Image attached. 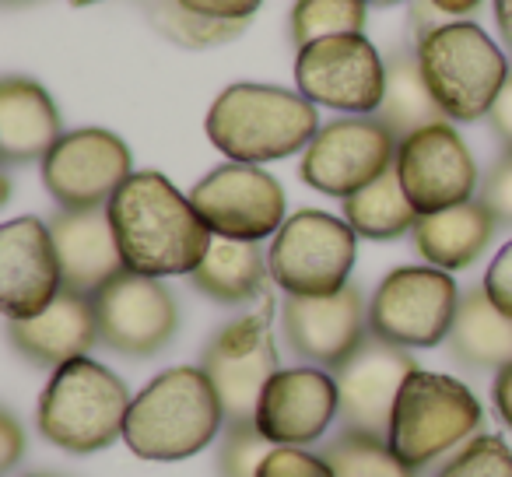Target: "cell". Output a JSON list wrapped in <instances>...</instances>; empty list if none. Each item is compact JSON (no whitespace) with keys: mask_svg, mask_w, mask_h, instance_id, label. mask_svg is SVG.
Returning <instances> with one entry per match:
<instances>
[{"mask_svg":"<svg viewBox=\"0 0 512 477\" xmlns=\"http://www.w3.org/2000/svg\"><path fill=\"white\" fill-rule=\"evenodd\" d=\"M123 267L144 278H190L211 250L214 232L169 176L134 172L106 204Z\"/></svg>","mask_w":512,"mask_h":477,"instance_id":"6da1fadb","label":"cell"},{"mask_svg":"<svg viewBox=\"0 0 512 477\" xmlns=\"http://www.w3.org/2000/svg\"><path fill=\"white\" fill-rule=\"evenodd\" d=\"M204 130L228 162L264 165L306 151L320 134V113L302 92L239 81L211 102Z\"/></svg>","mask_w":512,"mask_h":477,"instance_id":"7a4b0ae2","label":"cell"},{"mask_svg":"<svg viewBox=\"0 0 512 477\" xmlns=\"http://www.w3.org/2000/svg\"><path fill=\"white\" fill-rule=\"evenodd\" d=\"M225 411L200 365H176L134 397L123 442L141 460H190L218 439Z\"/></svg>","mask_w":512,"mask_h":477,"instance_id":"3957f363","label":"cell"},{"mask_svg":"<svg viewBox=\"0 0 512 477\" xmlns=\"http://www.w3.org/2000/svg\"><path fill=\"white\" fill-rule=\"evenodd\" d=\"M127 383L95 358L81 355L50 372L36 407V425L46 442L64 453H99L123 439L130 414Z\"/></svg>","mask_w":512,"mask_h":477,"instance_id":"277c9868","label":"cell"},{"mask_svg":"<svg viewBox=\"0 0 512 477\" xmlns=\"http://www.w3.org/2000/svg\"><path fill=\"white\" fill-rule=\"evenodd\" d=\"M481 425L484 407L467 383L414 369L393 407L386 442L411 470H425L481 435Z\"/></svg>","mask_w":512,"mask_h":477,"instance_id":"5b68a950","label":"cell"},{"mask_svg":"<svg viewBox=\"0 0 512 477\" xmlns=\"http://www.w3.org/2000/svg\"><path fill=\"white\" fill-rule=\"evenodd\" d=\"M414 53L439 109L456 123L488 116L512 71L495 39L474 22H442L414 43Z\"/></svg>","mask_w":512,"mask_h":477,"instance_id":"8992f818","label":"cell"},{"mask_svg":"<svg viewBox=\"0 0 512 477\" xmlns=\"http://www.w3.org/2000/svg\"><path fill=\"white\" fill-rule=\"evenodd\" d=\"M200 369L207 372L218 393L225 425H253L267 383L281 372L271 295H264L253 313H242L239 320L225 323L207 341Z\"/></svg>","mask_w":512,"mask_h":477,"instance_id":"52a82bcc","label":"cell"},{"mask_svg":"<svg viewBox=\"0 0 512 477\" xmlns=\"http://www.w3.org/2000/svg\"><path fill=\"white\" fill-rule=\"evenodd\" d=\"M358 232L330 211H299L278 228L267 250L271 281L285 295H334L348 285Z\"/></svg>","mask_w":512,"mask_h":477,"instance_id":"ba28073f","label":"cell"},{"mask_svg":"<svg viewBox=\"0 0 512 477\" xmlns=\"http://www.w3.org/2000/svg\"><path fill=\"white\" fill-rule=\"evenodd\" d=\"M460 309L453 274L439 267H397L369 299V330L397 348H435L449 337Z\"/></svg>","mask_w":512,"mask_h":477,"instance_id":"9c48e42d","label":"cell"},{"mask_svg":"<svg viewBox=\"0 0 512 477\" xmlns=\"http://www.w3.org/2000/svg\"><path fill=\"white\" fill-rule=\"evenodd\" d=\"M295 85L313 106L348 116H376L386 92V60L365 32L316 39L295 57Z\"/></svg>","mask_w":512,"mask_h":477,"instance_id":"30bf717a","label":"cell"},{"mask_svg":"<svg viewBox=\"0 0 512 477\" xmlns=\"http://www.w3.org/2000/svg\"><path fill=\"white\" fill-rule=\"evenodd\" d=\"M400 141L379 116H341L302 151L299 176L327 197L348 200L397 162Z\"/></svg>","mask_w":512,"mask_h":477,"instance_id":"8fae6325","label":"cell"},{"mask_svg":"<svg viewBox=\"0 0 512 477\" xmlns=\"http://www.w3.org/2000/svg\"><path fill=\"white\" fill-rule=\"evenodd\" d=\"M190 200L214 235L264 243L288 221L285 186L249 162H225L190 190Z\"/></svg>","mask_w":512,"mask_h":477,"instance_id":"7c38bea8","label":"cell"},{"mask_svg":"<svg viewBox=\"0 0 512 477\" xmlns=\"http://www.w3.org/2000/svg\"><path fill=\"white\" fill-rule=\"evenodd\" d=\"M130 176H134L130 148L120 134L102 127L71 130L43 158V183L60 211L106 207Z\"/></svg>","mask_w":512,"mask_h":477,"instance_id":"4fadbf2b","label":"cell"},{"mask_svg":"<svg viewBox=\"0 0 512 477\" xmlns=\"http://www.w3.org/2000/svg\"><path fill=\"white\" fill-rule=\"evenodd\" d=\"M99 341L127 358H148L176 337L179 306L162 278L123 271L95 295Z\"/></svg>","mask_w":512,"mask_h":477,"instance_id":"5bb4252c","label":"cell"},{"mask_svg":"<svg viewBox=\"0 0 512 477\" xmlns=\"http://www.w3.org/2000/svg\"><path fill=\"white\" fill-rule=\"evenodd\" d=\"M393 165L418 214L463 204V200H474L477 193V162L449 120L404 137Z\"/></svg>","mask_w":512,"mask_h":477,"instance_id":"9a60e30c","label":"cell"},{"mask_svg":"<svg viewBox=\"0 0 512 477\" xmlns=\"http://www.w3.org/2000/svg\"><path fill=\"white\" fill-rule=\"evenodd\" d=\"M281 327L288 348L320 369H341L372 334L369 306L355 285H344L334 295H288Z\"/></svg>","mask_w":512,"mask_h":477,"instance_id":"2e32d148","label":"cell"},{"mask_svg":"<svg viewBox=\"0 0 512 477\" xmlns=\"http://www.w3.org/2000/svg\"><path fill=\"white\" fill-rule=\"evenodd\" d=\"M64 292L50 221L22 214L0 225V309L8 320L39 316Z\"/></svg>","mask_w":512,"mask_h":477,"instance_id":"e0dca14e","label":"cell"},{"mask_svg":"<svg viewBox=\"0 0 512 477\" xmlns=\"http://www.w3.org/2000/svg\"><path fill=\"white\" fill-rule=\"evenodd\" d=\"M414 369H418V362L407 348H397L376 334L365 337L362 348L341 369H334L337 397H341V425L386 439L393 407H397L400 390Z\"/></svg>","mask_w":512,"mask_h":477,"instance_id":"ac0fdd59","label":"cell"},{"mask_svg":"<svg viewBox=\"0 0 512 477\" xmlns=\"http://www.w3.org/2000/svg\"><path fill=\"white\" fill-rule=\"evenodd\" d=\"M337 414H341L337 379L320 365H295L281 369L267 383L253 425L274 446H309L327 435Z\"/></svg>","mask_w":512,"mask_h":477,"instance_id":"d6986e66","label":"cell"},{"mask_svg":"<svg viewBox=\"0 0 512 477\" xmlns=\"http://www.w3.org/2000/svg\"><path fill=\"white\" fill-rule=\"evenodd\" d=\"M50 232L60 257V271H64V288H71V292L95 299L109 281L127 271L106 207L60 211L50 221Z\"/></svg>","mask_w":512,"mask_h":477,"instance_id":"ffe728a7","label":"cell"},{"mask_svg":"<svg viewBox=\"0 0 512 477\" xmlns=\"http://www.w3.org/2000/svg\"><path fill=\"white\" fill-rule=\"evenodd\" d=\"M8 337L32 365L60 369V365L88 355L99 341L95 299L64 288L39 316L8 320Z\"/></svg>","mask_w":512,"mask_h":477,"instance_id":"44dd1931","label":"cell"},{"mask_svg":"<svg viewBox=\"0 0 512 477\" xmlns=\"http://www.w3.org/2000/svg\"><path fill=\"white\" fill-rule=\"evenodd\" d=\"M60 137H64L60 109L39 81H0V158L4 162H43Z\"/></svg>","mask_w":512,"mask_h":477,"instance_id":"7402d4cb","label":"cell"},{"mask_svg":"<svg viewBox=\"0 0 512 477\" xmlns=\"http://www.w3.org/2000/svg\"><path fill=\"white\" fill-rule=\"evenodd\" d=\"M495 214L484 207L481 197L463 200V204L442 207V211L421 214L414 225V250L439 271H463L470 267L495 235Z\"/></svg>","mask_w":512,"mask_h":477,"instance_id":"603a6c76","label":"cell"},{"mask_svg":"<svg viewBox=\"0 0 512 477\" xmlns=\"http://www.w3.org/2000/svg\"><path fill=\"white\" fill-rule=\"evenodd\" d=\"M449 351L467 369H509L512 365V313L491 302L484 288L460 295L453 330L446 337Z\"/></svg>","mask_w":512,"mask_h":477,"instance_id":"cb8c5ba5","label":"cell"},{"mask_svg":"<svg viewBox=\"0 0 512 477\" xmlns=\"http://www.w3.org/2000/svg\"><path fill=\"white\" fill-rule=\"evenodd\" d=\"M267 278H271V267H267V253H260V246L214 235L207 257L190 274V285L214 302L242 306V302L264 299Z\"/></svg>","mask_w":512,"mask_h":477,"instance_id":"d4e9b609","label":"cell"},{"mask_svg":"<svg viewBox=\"0 0 512 477\" xmlns=\"http://www.w3.org/2000/svg\"><path fill=\"white\" fill-rule=\"evenodd\" d=\"M376 116L393 130L397 141L418 134L421 127H432V123L446 120L432 88H428L425 74H421L418 53H393L386 60V92Z\"/></svg>","mask_w":512,"mask_h":477,"instance_id":"484cf974","label":"cell"},{"mask_svg":"<svg viewBox=\"0 0 512 477\" xmlns=\"http://www.w3.org/2000/svg\"><path fill=\"white\" fill-rule=\"evenodd\" d=\"M344 218L355 228L362 239H400V235L414 232L418 225V207L411 204V197L404 193V183L397 176V165L386 169L376 183H369L365 190L351 193L344 200Z\"/></svg>","mask_w":512,"mask_h":477,"instance_id":"4316f807","label":"cell"},{"mask_svg":"<svg viewBox=\"0 0 512 477\" xmlns=\"http://www.w3.org/2000/svg\"><path fill=\"white\" fill-rule=\"evenodd\" d=\"M144 15H148L151 29L169 43L183 46V50H214L246 32L249 22H225V18H211L190 11L179 0H141Z\"/></svg>","mask_w":512,"mask_h":477,"instance_id":"83f0119b","label":"cell"},{"mask_svg":"<svg viewBox=\"0 0 512 477\" xmlns=\"http://www.w3.org/2000/svg\"><path fill=\"white\" fill-rule=\"evenodd\" d=\"M323 460L330 463L334 477H414L390 442L369 432H355V428H341L334 439L323 446Z\"/></svg>","mask_w":512,"mask_h":477,"instance_id":"f1b7e54d","label":"cell"},{"mask_svg":"<svg viewBox=\"0 0 512 477\" xmlns=\"http://www.w3.org/2000/svg\"><path fill=\"white\" fill-rule=\"evenodd\" d=\"M369 22L365 0H295L292 8V43L309 46L330 36H358Z\"/></svg>","mask_w":512,"mask_h":477,"instance_id":"f546056e","label":"cell"},{"mask_svg":"<svg viewBox=\"0 0 512 477\" xmlns=\"http://www.w3.org/2000/svg\"><path fill=\"white\" fill-rule=\"evenodd\" d=\"M435 477H512V449L502 435H474L442 463Z\"/></svg>","mask_w":512,"mask_h":477,"instance_id":"4dcf8cb0","label":"cell"},{"mask_svg":"<svg viewBox=\"0 0 512 477\" xmlns=\"http://www.w3.org/2000/svg\"><path fill=\"white\" fill-rule=\"evenodd\" d=\"M274 442H267L256 425H228V435L218 449L221 477H256Z\"/></svg>","mask_w":512,"mask_h":477,"instance_id":"1f68e13d","label":"cell"},{"mask_svg":"<svg viewBox=\"0 0 512 477\" xmlns=\"http://www.w3.org/2000/svg\"><path fill=\"white\" fill-rule=\"evenodd\" d=\"M256 477H334V470L306 446H274Z\"/></svg>","mask_w":512,"mask_h":477,"instance_id":"d6a6232c","label":"cell"},{"mask_svg":"<svg viewBox=\"0 0 512 477\" xmlns=\"http://www.w3.org/2000/svg\"><path fill=\"white\" fill-rule=\"evenodd\" d=\"M477 197H481L484 207L495 214V221L512 225V151H505V155L484 172L481 193H477Z\"/></svg>","mask_w":512,"mask_h":477,"instance_id":"836d02e7","label":"cell"},{"mask_svg":"<svg viewBox=\"0 0 512 477\" xmlns=\"http://www.w3.org/2000/svg\"><path fill=\"white\" fill-rule=\"evenodd\" d=\"M481 288L491 295L495 306H502L505 313H512V239L495 253V260L488 264Z\"/></svg>","mask_w":512,"mask_h":477,"instance_id":"e575fe53","label":"cell"},{"mask_svg":"<svg viewBox=\"0 0 512 477\" xmlns=\"http://www.w3.org/2000/svg\"><path fill=\"white\" fill-rule=\"evenodd\" d=\"M179 4H186L190 11H200V15L225 18V22H249L264 0H179Z\"/></svg>","mask_w":512,"mask_h":477,"instance_id":"d590c367","label":"cell"},{"mask_svg":"<svg viewBox=\"0 0 512 477\" xmlns=\"http://www.w3.org/2000/svg\"><path fill=\"white\" fill-rule=\"evenodd\" d=\"M25 453V432L18 425V418L11 411L0 414V467L4 470H15L18 460Z\"/></svg>","mask_w":512,"mask_h":477,"instance_id":"8d00e7d4","label":"cell"},{"mask_svg":"<svg viewBox=\"0 0 512 477\" xmlns=\"http://www.w3.org/2000/svg\"><path fill=\"white\" fill-rule=\"evenodd\" d=\"M488 123H491V130H495L498 141H502V148L512 151V71H509V78H505L502 92H498L495 106H491Z\"/></svg>","mask_w":512,"mask_h":477,"instance_id":"74e56055","label":"cell"},{"mask_svg":"<svg viewBox=\"0 0 512 477\" xmlns=\"http://www.w3.org/2000/svg\"><path fill=\"white\" fill-rule=\"evenodd\" d=\"M491 400H495V411H498V418L505 421V428H512V365L502 372H495Z\"/></svg>","mask_w":512,"mask_h":477,"instance_id":"f35d334b","label":"cell"},{"mask_svg":"<svg viewBox=\"0 0 512 477\" xmlns=\"http://www.w3.org/2000/svg\"><path fill=\"white\" fill-rule=\"evenodd\" d=\"M495 25L512 53V0H495Z\"/></svg>","mask_w":512,"mask_h":477,"instance_id":"ab89813d","label":"cell"},{"mask_svg":"<svg viewBox=\"0 0 512 477\" xmlns=\"http://www.w3.org/2000/svg\"><path fill=\"white\" fill-rule=\"evenodd\" d=\"M432 4L449 18V15H470V11L481 8L484 0H432Z\"/></svg>","mask_w":512,"mask_h":477,"instance_id":"60d3db41","label":"cell"},{"mask_svg":"<svg viewBox=\"0 0 512 477\" xmlns=\"http://www.w3.org/2000/svg\"><path fill=\"white\" fill-rule=\"evenodd\" d=\"M369 8H393V4H407V0H365Z\"/></svg>","mask_w":512,"mask_h":477,"instance_id":"b9f144b4","label":"cell"},{"mask_svg":"<svg viewBox=\"0 0 512 477\" xmlns=\"http://www.w3.org/2000/svg\"><path fill=\"white\" fill-rule=\"evenodd\" d=\"M67 4H74V8H88V4H99V0H67Z\"/></svg>","mask_w":512,"mask_h":477,"instance_id":"7bdbcfd3","label":"cell"},{"mask_svg":"<svg viewBox=\"0 0 512 477\" xmlns=\"http://www.w3.org/2000/svg\"><path fill=\"white\" fill-rule=\"evenodd\" d=\"M25 477H60V474H25Z\"/></svg>","mask_w":512,"mask_h":477,"instance_id":"ee69618b","label":"cell"},{"mask_svg":"<svg viewBox=\"0 0 512 477\" xmlns=\"http://www.w3.org/2000/svg\"><path fill=\"white\" fill-rule=\"evenodd\" d=\"M4 4H29V0H4Z\"/></svg>","mask_w":512,"mask_h":477,"instance_id":"f6af8a7d","label":"cell"}]
</instances>
